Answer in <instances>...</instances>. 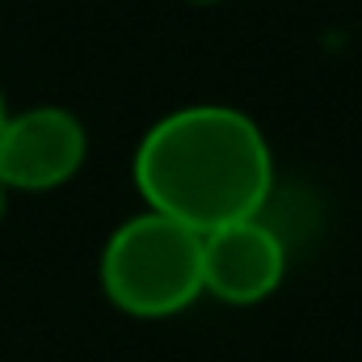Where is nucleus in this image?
I'll return each mask as SVG.
<instances>
[{
	"label": "nucleus",
	"instance_id": "7ed1b4c3",
	"mask_svg": "<svg viewBox=\"0 0 362 362\" xmlns=\"http://www.w3.org/2000/svg\"><path fill=\"white\" fill-rule=\"evenodd\" d=\"M89 131L64 105H30L0 122V185L4 189H55L85 169Z\"/></svg>",
	"mask_w": 362,
	"mask_h": 362
},
{
	"label": "nucleus",
	"instance_id": "0eeeda50",
	"mask_svg": "<svg viewBox=\"0 0 362 362\" xmlns=\"http://www.w3.org/2000/svg\"><path fill=\"white\" fill-rule=\"evenodd\" d=\"M0 215H4V185H0Z\"/></svg>",
	"mask_w": 362,
	"mask_h": 362
},
{
	"label": "nucleus",
	"instance_id": "423d86ee",
	"mask_svg": "<svg viewBox=\"0 0 362 362\" xmlns=\"http://www.w3.org/2000/svg\"><path fill=\"white\" fill-rule=\"evenodd\" d=\"M185 4H223V0H185Z\"/></svg>",
	"mask_w": 362,
	"mask_h": 362
},
{
	"label": "nucleus",
	"instance_id": "f257e3e1",
	"mask_svg": "<svg viewBox=\"0 0 362 362\" xmlns=\"http://www.w3.org/2000/svg\"><path fill=\"white\" fill-rule=\"evenodd\" d=\"M135 185L148 211L206 236L262 215L274 185V156L245 110L202 101L165 114L139 139Z\"/></svg>",
	"mask_w": 362,
	"mask_h": 362
},
{
	"label": "nucleus",
	"instance_id": "39448f33",
	"mask_svg": "<svg viewBox=\"0 0 362 362\" xmlns=\"http://www.w3.org/2000/svg\"><path fill=\"white\" fill-rule=\"evenodd\" d=\"M8 118V110H4V89H0V122Z\"/></svg>",
	"mask_w": 362,
	"mask_h": 362
},
{
	"label": "nucleus",
	"instance_id": "20e7f679",
	"mask_svg": "<svg viewBox=\"0 0 362 362\" xmlns=\"http://www.w3.org/2000/svg\"><path fill=\"white\" fill-rule=\"evenodd\" d=\"M286 274V245L262 219H240L202 236V291L249 308L270 299Z\"/></svg>",
	"mask_w": 362,
	"mask_h": 362
},
{
	"label": "nucleus",
	"instance_id": "f03ea898",
	"mask_svg": "<svg viewBox=\"0 0 362 362\" xmlns=\"http://www.w3.org/2000/svg\"><path fill=\"white\" fill-rule=\"evenodd\" d=\"M101 291L127 316H177L202 295V236L156 211L127 219L101 249Z\"/></svg>",
	"mask_w": 362,
	"mask_h": 362
}]
</instances>
